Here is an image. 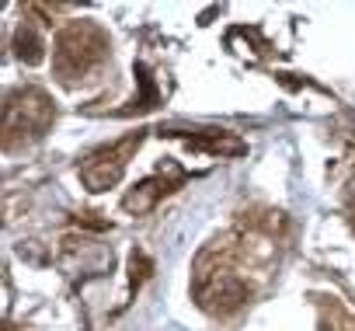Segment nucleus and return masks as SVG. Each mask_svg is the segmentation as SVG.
Here are the masks:
<instances>
[{"instance_id": "1", "label": "nucleus", "mask_w": 355, "mask_h": 331, "mask_svg": "<svg viewBox=\"0 0 355 331\" xmlns=\"http://www.w3.org/2000/svg\"><path fill=\"white\" fill-rule=\"evenodd\" d=\"M132 143H139V139H125V143H119V146H105V150H98V153H91V157L84 160L80 175H84V182H87L94 192L105 189V185H112V182H119V175H122V168H125V150H129Z\"/></svg>"}]
</instances>
